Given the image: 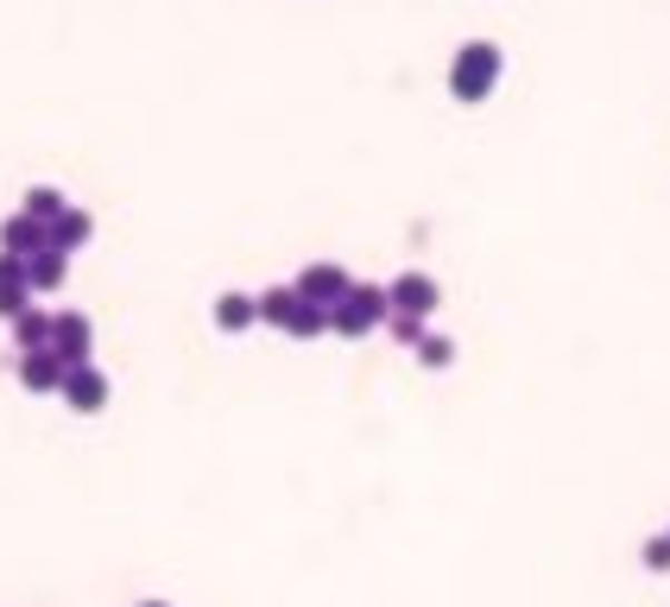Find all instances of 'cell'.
<instances>
[{
    "label": "cell",
    "instance_id": "obj_1",
    "mask_svg": "<svg viewBox=\"0 0 670 607\" xmlns=\"http://www.w3.org/2000/svg\"><path fill=\"white\" fill-rule=\"evenodd\" d=\"M493 82H500V45L493 39H469L450 63V89L455 101H487Z\"/></svg>",
    "mask_w": 670,
    "mask_h": 607
},
{
    "label": "cell",
    "instance_id": "obj_5",
    "mask_svg": "<svg viewBox=\"0 0 670 607\" xmlns=\"http://www.w3.org/2000/svg\"><path fill=\"white\" fill-rule=\"evenodd\" d=\"M63 405L70 412H82V418H96L101 405H108V373L96 368V361H82V368H63Z\"/></svg>",
    "mask_w": 670,
    "mask_h": 607
},
{
    "label": "cell",
    "instance_id": "obj_14",
    "mask_svg": "<svg viewBox=\"0 0 670 607\" xmlns=\"http://www.w3.org/2000/svg\"><path fill=\"white\" fill-rule=\"evenodd\" d=\"M254 311H259V323L285 330V323H292V311H297V292H292V285H273V292L254 297Z\"/></svg>",
    "mask_w": 670,
    "mask_h": 607
},
{
    "label": "cell",
    "instance_id": "obj_4",
    "mask_svg": "<svg viewBox=\"0 0 670 607\" xmlns=\"http://www.w3.org/2000/svg\"><path fill=\"white\" fill-rule=\"evenodd\" d=\"M436 304H443V285H436L431 273H398L393 285H386V311H398V316H417V323H424Z\"/></svg>",
    "mask_w": 670,
    "mask_h": 607
},
{
    "label": "cell",
    "instance_id": "obj_17",
    "mask_svg": "<svg viewBox=\"0 0 670 607\" xmlns=\"http://www.w3.org/2000/svg\"><path fill=\"white\" fill-rule=\"evenodd\" d=\"M386 335H393V342H405V349H417V335H424V323H417V316H398V311H386Z\"/></svg>",
    "mask_w": 670,
    "mask_h": 607
},
{
    "label": "cell",
    "instance_id": "obj_20",
    "mask_svg": "<svg viewBox=\"0 0 670 607\" xmlns=\"http://www.w3.org/2000/svg\"><path fill=\"white\" fill-rule=\"evenodd\" d=\"M0 285H26V260L20 254H0Z\"/></svg>",
    "mask_w": 670,
    "mask_h": 607
},
{
    "label": "cell",
    "instance_id": "obj_10",
    "mask_svg": "<svg viewBox=\"0 0 670 607\" xmlns=\"http://www.w3.org/2000/svg\"><path fill=\"white\" fill-rule=\"evenodd\" d=\"M39 247H45V222H32V216H7V222H0V254L32 260Z\"/></svg>",
    "mask_w": 670,
    "mask_h": 607
},
{
    "label": "cell",
    "instance_id": "obj_8",
    "mask_svg": "<svg viewBox=\"0 0 670 607\" xmlns=\"http://www.w3.org/2000/svg\"><path fill=\"white\" fill-rule=\"evenodd\" d=\"M63 278H70V254H58V247H39V254L26 260V292H58Z\"/></svg>",
    "mask_w": 670,
    "mask_h": 607
},
{
    "label": "cell",
    "instance_id": "obj_22",
    "mask_svg": "<svg viewBox=\"0 0 670 607\" xmlns=\"http://www.w3.org/2000/svg\"><path fill=\"white\" fill-rule=\"evenodd\" d=\"M664 538H670V531H664Z\"/></svg>",
    "mask_w": 670,
    "mask_h": 607
},
{
    "label": "cell",
    "instance_id": "obj_7",
    "mask_svg": "<svg viewBox=\"0 0 670 607\" xmlns=\"http://www.w3.org/2000/svg\"><path fill=\"white\" fill-rule=\"evenodd\" d=\"M89 235H96V222H89V209H77V203H70L58 222H45V247H58V254H77Z\"/></svg>",
    "mask_w": 670,
    "mask_h": 607
},
{
    "label": "cell",
    "instance_id": "obj_2",
    "mask_svg": "<svg viewBox=\"0 0 670 607\" xmlns=\"http://www.w3.org/2000/svg\"><path fill=\"white\" fill-rule=\"evenodd\" d=\"M380 323H386V285H348V297H342V304H329V330L335 335H348V342H355V335H367V330H380Z\"/></svg>",
    "mask_w": 670,
    "mask_h": 607
},
{
    "label": "cell",
    "instance_id": "obj_12",
    "mask_svg": "<svg viewBox=\"0 0 670 607\" xmlns=\"http://www.w3.org/2000/svg\"><path fill=\"white\" fill-rule=\"evenodd\" d=\"M247 323H259L254 297H247V292H221V297H216V330L240 335V330H247Z\"/></svg>",
    "mask_w": 670,
    "mask_h": 607
},
{
    "label": "cell",
    "instance_id": "obj_13",
    "mask_svg": "<svg viewBox=\"0 0 670 607\" xmlns=\"http://www.w3.org/2000/svg\"><path fill=\"white\" fill-rule=\"evenodd\" d=\"M70 203H63V190L58 184H32V190L20 196V216H32V222H58Z\"/></svg>",
    "mask_w": 670,
    "mask_h": 607
},
{
    "label": "cell",
    "instance_id": "obj_15",
    "mask_svg": "<svg viewBox=\"0 0 670 607\" xmlns=\"http://www.w3.org/2000/svg\"><path fill=\"white\" fill-rule=\"evenodd\" d=\"M323 330H329V311H323V304H304V297H297V311H292V323H285V335L311 342V335H323Z\"/></svg>",
    "mask_w": 670,
    "mask_h": 607
},
{
    "label": "cell",
    "instance_id": "obj_3",
    "mask_svg": "<svg viewBox=\"0 0 670 607\" xmlns=\"http://www.w3.org/2000/svg\"><path fill=\"white\" fill-rule=\"evenodd\" d=\"M45 349L58 354L63 368H82V361L96 354V330H89V316H82V311H58V316H51V342H45Z\"/></svg>",
    "mask_w": 670,
    "mask_h": 607
},
{
    "label": "cell",
    "instance_id": "obj_18",
    "mask_svg": "<svg viewBox=\"0 0 670 607\" xmlns=\"http://www.w3.org/2000/svg\"><path fill=\"white\" fill-rule=\"evenodd\" d=\"M639 564H646L651 576H670V538H646V550H639Z\"/></svg>",
    "mask_w": 670,
    "mask_h": 607
},
{
    "label": "cell",
    "instance_id": "obj_6",
    "mask_svg": "<svg viewBox=\"0 0 670 607\" xmlns=\"http://www.w3.org/2000/svg\"><path fill=\"white\" fill-rule=\"evenodd\" d=\"M348 285H355V278L342 273V266L316 260V266H304V273H297V285H292V292L304 297V304H323V311H329V304H342V297H348Z\"/></svg>",
    "mask_w": 670,
    "mask_h": 607
},
{
    "label": "cell",
    "instance_id": "obj_9",
    "mask_svg": "<svg viewBox=\"0 0 670 607\" xmlns=\"http://www.w3.org/2000/svg\"><path fill=\"white\" fill-rule=\"evenodd\" d=\"M20 386H26V392H58V386H63V361H58L51 349L20 354Z\"/></svg>",
    "mask_w": 670,
    "mask_h": 607
},
{
    "label": "cell",
    "instance_id": "obj_19",
    "mask_svg": "<svg viewBox=\"0 0 670 607\" xmlns=\"http://www.w3.org/2000/svg\"><path fill=\"white\" fill-rule=\"evenodd\" d=\"M20 311H32V292H26V285H0V316L13 323Z\"/></svg>",
    "mask_w": 670,
    "mask_h": 607
},
{
    "label": "cell",
    "instance_id": "obj_21",
    "mask_svg": "<svg viewBox=\"0 0 670 607\" xmlns=\"http://www.w3.org/2000/svg\"><path fill=\"white\" fill-rule=\"evenodd\" d=\"M139 607H171V601H139Z\"/></svg>",
    "mask_w": 670,
    "mask_h": 607
},
{
    "label": "cell",
    "instance_id": "obj_16",
    "mask_svg": "<svg viewBox=\"0 0 670 607\" xmlns=\"http://www.w3.org/2000/svg\"><path fill=\"white\" fill-rule=\"evenodd\" d=\"M417 361H424V368H450V361H455V342H450V335H431V330H424V335H417Z\"/></svg>",
    "mask_w": 670,
    "mask_h": 607
},
{
    "label": "cell",
    "instance_id": "obj_11",
    "mask_svg": "<svg viewBox=\"0 0 670 607\" xmlns=\"http://www.w3.org/2000/svg\"><path fill=\"white\" fill-rule=\"evenodd\" d=\"M45 342H51V311H39V304H32V311L13 316V349H20V354L45 349Z\"/></svg>",
    "mask_w": 670,
    "mask_h": 607
}]
</instances>
